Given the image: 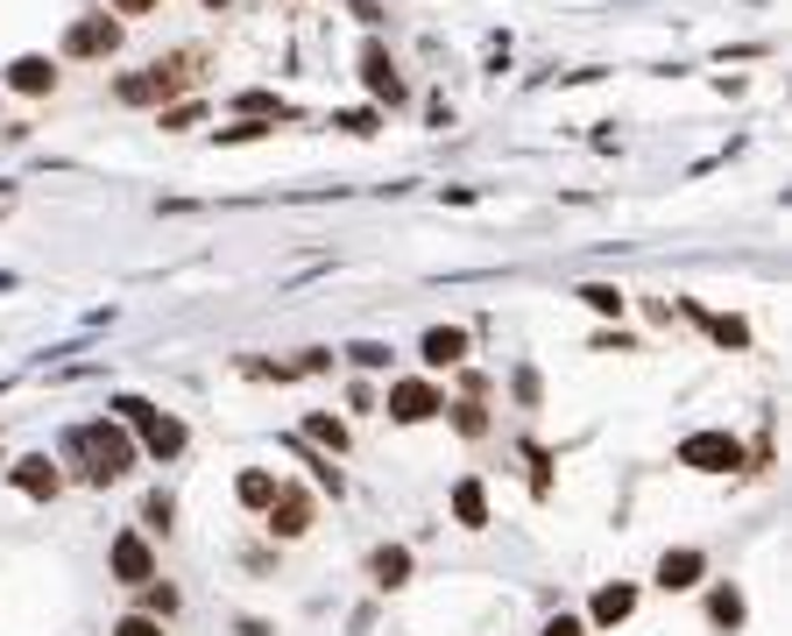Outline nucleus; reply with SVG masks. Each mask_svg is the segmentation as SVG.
Masks as SVG:
<instances>
[{
    "mask_svg": "<svg viewBox=\"0 0 792 636\" xmlns=\"http://www.w3.org/2000/svg\"><path fill=\"white\" fill-rule=\"evenodd\" d=\"M64 460L92 481V488H107V481H121L134 467V438H128L121 417H113V424L92 417V424H71V432H64Z\"/></svg>",
    "mask_w": 792,
    "mask_h": 636,
    "instance_id": "nucleus-1",
    "label": "nucleus"
},
{
    "mask_svg": "<svg viewBox=\"0 0 792 636\" xmlns=\"http://www.w3.org/2000/svg\"><path fill=\"white\" fill-rule=\"evenodd\" d=\"M113 417H121L128 432H142L149 460H178V453H184V424L170 417V411H157V403H142V396H113Z\"/></svg>",
    "mask_w": 792,
    "mask_h": 636,
    "instance_id": "nucleus-2",
    "label": "nucleus"
},
{
    "mask_svg": "<svg viewBox=\"0 0 792 636\" xmlns=\"http://www.w3.org/2000/svg\"><path fill=\"white\" fill-rule=\"evenodd\" d=\"M184 85H191L184 64H149V71H134V79L113 85V100H121V107H170Z\"/></svg>",
    "mask_w": 792,
    "mask_h": 636,
    "instance_id": "nucleus-3",
    "label": "nucleus"
},
{
    "mask_svg": "<svg viewBox=\"0 0 792 636\" xmlns=\"http://www.w3.org/2000/svg\"><path fill=\"white\" fill-rule=\"evenodd\" d=\"M680 467L729 474V467H743V438H729V432H693V438H680Z\"/></svg>",
    "mask_w": 792,
    "mask_h": 636,
    "instance_id": "nucleus-4",
    "label": "nucleus"
},
{
    "mask_svg": "<svg viewBox=\"0 0 792 636\" xmlns=\"http://www.w3.org/2000/svg\"><path fill=\"white\" fill-rule=\"evenodd\" d=\"M107 566H113V581H128V587L157 581V552H149V537H142V531H121V537H113Z\"/></svg>",
    "mask_w": 792,
    "mask_h": 636,
    "instance_id": "nucleus-5",
    "label": "nucleus"
},
{
    "mask_svg": "<svg viewBox=\"0 0 792 636\" xmlns=\"http://www.w3.org/2000/svg\"><path fill=\"white\" fill-rule=\"evenodd\" d=\"M439 411H447V396H439L432 390V382H390V417L397 424H424V417H439Z\"/></svg>",
    "mask_w": 792,
    "mask_h": 636,
    "instance_id": "nucleus-6",
    "label": "nucleus"
},
{
    "mask_svg": "<svg viewBox=\"0 0 792 636\" xmlns=\"http://www.w3.org/2000/svg\"><path fill=\"white\" fill-rule=\"evenodd\" d=\"M269 531H277V537H304V531H312V495L291 488V481H277V495H269Z\"/></svg>",
    "mask_w": 792,
    "mask_h": 636,
    "instance_id": "nucleus-7",
    "label": "nucleus"
},
{
    "mask_svg": "<svg viewBox=\"0 0 792 636\" xmlns=\"http://www.w3.org/2000/svg\"><path fill=\"white\" fill-rule=\"evenodd\" d=\"M113 50H121V22H107V14H86L64 36V57H113Z\"/></svg>",
    "mask_w": 792,
    "mask_h": 636,
    "instance_id": "nucleus-8",
    "label": "nucleus"
},
{
    "mask_svg": "<svg viewBox=\"0 0 792 636\" xmlns=\"http://www.w3.org/2000/svg\"><path fill=\"white\" fill-rule=\"evenodd\" d=\"M418 361L424 369H460V361H468V333H460V325H432V333L418 340Z\"/></svg>",
    "mask_w": 792,
    "mask_h": 636,
    "instance_id": "nucleus-9",
    "label": "nucleus"
},
{
    "mask_svg": "<svg viewBox=\"0 0 792 636\" xmlns=\"http://www.w3.org/2000/svg\"><path fill=\"white\" fill-rule=\"evenodd\" d=\"M361 85H369L375 92V100H403V79H397V64H390V50H382V43H369V50H361Z\"/></svg>",
    "mask_w": 792,
    "mask_h": 636,
    "instance_id": "nucleus-10",
    "label": "nucleus"
},
{
    "mask_svg": "<svg viewBox=\"0 0 792 636\" xmlns=\"http://www.w3.org/2000/svg\"><path fill=\"white\" fill-rule=\"evenodd\" d=\"M701 573H708V558L693 552V545H680V552H665V558H659V587H665V594L701 587Z\"/></svg>",
    "mask_w": 792,
    "mask_h": 636,
    "instance_id": "nucleus-11",
    "label": "nucleus"
},
{
    "mask_svg": "<svg viewBox=\"0 0 792 636\" xmlns=\"http://www.w3.org/2000/svg\"><path fill=\"white\" fill-rule=\"evenodd\" d=\"M14 488L36 495V503H50V495L64 488V474L50 467V453H29V460H14Z\"/></svg>",
    "mask_w": 792,
    "mask_h": 636,
    "instance_id": "nucleus-12",
    "label": "nucleus"
},
{
    "mask_svg": "<svg viewBox=\"0 0 792 636\" xmlns=\"http://www.w3.org/2000/svg\"><path fill=\"white\" fill-rule=\"evenodd\" d=\"M8 85H14V92H29V100H43V92L57 85V64L29 50V57H14V64H8Z\"/></svg>",
    "mask_w": 792,
    "mask_h": 636,
    "instance_id": "nucleus-13",
    "label": "nucleus"
},
{
    "mask_svg": "<svg viewBox=\"0 0 792 636\" xmlns=\"http://www.w3.org/2000/svg\"><path fill=\"white\" fill-rule=\"evenodd\" d=\"M453 524H468V531L489 524V488L481 481H453Z\"/></svg>",
    "mask_w": 792,
    "mask_h": 636,
    "instance_id": "nucleus-14",
    "label": "nucleus"
},
{
    "mask_svg": "<svg viewBox=\"0 0 792 636\" xmlns=\"http://www.w3.org/2000/svg\"><path fill=\"white\" fill-rule=\"evenodd\" d=\"M630 608H636V587H602V594H594V623H602V629H615V623H630Z\"/></svg>",
    "mask_w": 792,
    "mask_h": 636,
    "instance_id": "nucleus-15",
    "label": "nucleus"
},
{
    "mask_svg": "<svg viewBox=\"0 0 792 636\" xmlns=\"http://www.w3.org/2000/svg\"><path fill=\"white\" fill-rule=\"evenodd\" d=\"M369 573H375V587H403V581H411V552H403V545H382V552L369 558Z\"/></svg>",
    "mask_w": 792,
    "mask_h": 636,
    "instance_id": "nucleus-16",
    "label": "nucleus"
},
{
    "mask_svg": "<svg viewBox=\"0 0 792 636\" xmlns=\"http://www.w3.org/2000/svg\"><path fill=\"white\" fill-rule=\"evenodd\" d=\"M708 615H714V623H722V629H743V615H750L743 587H714V594H708Z\"/></svg>",
    "mask_w": 792,
    "mask_h": 636,
    "instance_id": "nucleus-17",
    "label": "nucleus"
},
{
    "mask_svg": "<svg viewBox=\"0 0 792 636\" xmlns=\"http://www.w3.org/2000/svg\"><path fill=\"white\" fill-rule=\"evenodd\" d=\"M304 438L325 446V453H347V424H340L333 411H312V417H304Z\"/></svg>",
    "mask_w": 792,
    "mask_h": 636,
    "instance_id": "nucleus-18",
    "label": "nucleus"
},
{
    "mask_svg": "<svg viewBox=\"0 0 792 636\" xmlns=\"http://www.w3.org/2000/svg\"><path fill=\"white\" fill-rule=\"evenodd\" d=\"M234 495H241L248 509H269V495H277V474H269V467H248V474L234 481Z\"/></svg>",
    "mask_w": 792,
    "mask_h": 636,
    "instance_id": "nucleus-19",
    "label": "nucleus"
},
{
    "mask_svg": "<svg viewBox=\"0 0 792 636\" xmlns=\"http://www.w3.org/2000/svg\"><path fill=\"white\" fill-rule=\"evenodd\" d=\"M693 319H701L722 346H750V325H743V319H729V312H693Z\"/></svg>",
    "mask_w": 792,
    "mask_h": 636,
    "instance_id": "nucleus-20",
    "label": "nucleus"
},
{
    "mask_svg": "<svg viewBox=\"0 0 792 636\" xmlns=\"http://www.w3.org/2000/svg\"><path fill=\"white\" fill-rule=\"evenodd\" d=\"M581 304H594L602 319H623V291L615 283H581Z\"/></svg>",
    "mask_w": 792,
    "mask_h": 636,
    "instance_id": "nucleus-21",
    "label": "nucleus"
},
{
    "mask_svg": "<svg viewBox=\"0 0 792 636\" xmlns=\"http://www.w3.org/2000/svg\"><path fill=\"white\" fill-rule=\"evenodd\" d=\"M453 424H460V432H468V438H481V432H489V411H481V396L453 403Z\"/></svg>",
    "mask_w": 792,
    "mask_h": 636,
    "instance_id": "nucleus-22",
    "label": "nucleus"
},
{
    "mask_svg": "<svg viewBox=\"0 0 792 636\" xmlns=\"http://www.w3.org/2000/svg\"><path fill=\"white\" fill-rule=\"evenodd\" d=\"M347 361H354V369H390V346H382V340H354Z\"/></svg>",
    "mask_w": 792,
    "mask_h": 636,
    "instance_id": "nucleus-23",
    "label": "nucleus"
},
{
    "mask_svg": "<svg viewBox=\"0 0 792 636\" xmlns=\"http://www.w3.org/2000/svg\"><path fill=\"white\" fill-rule=\"evenodd\" d=\"M178 608V587H157V581H142V615H170Z\"/></svg>",
    "mask_w": 792,
    "mask_h": 636,
    "instance_id": "nucleus-24",
    "label": "nucleus"
},
{
    "mask_svg": "<svg viewBox=\"0 0 792 636\" xmlns=\"http://www.w3.org/2000/svg\"><path fill=\"white\" fill-rule=\"evenodd\" d=\"M113 636H163V623H157V615H142V608H134V615H121V623H113Z\"/></svg>",
    "mask_w": 792,
    "mask_h": 636,
    "instance_id": "nucleus-25",
    "label": "nucleus"
},
{
    "mask_svg": "<svg viewBox=\"0 0 792 636\" xmlns=\"http://www.w3.org/2000/svg\"><path fill=\"white\" fill-rule=\"evenodd\" d=\"M199 100H184V107H163V128H199Z\"/></svg>",
    "mask_w": 792,
    "mask_h": 636,
    "instance_id": "nucleus-26",
    "label": "nucleus"
},
{
    "mask_svg": "<svg viewBox=\"0 0 792 636\" xmlns=\"http://www.w3.org/2000/svg\"><path fill=\"white\" fill-rule=\"evenodd\" d=\"M333 128H347V134H375L382 121H375V113H369V107H354V113H340V121H333Z\"/></svg>",
    "mask_w": 792,
    "mask_h": 636,
    "instance_id": "nucleus-27",
    "label": "nucleus"
},
{
    "mask_svg": "<svg viewBox=\"0 0 792 636\" xmlns=\"http://www.w3.org/2000/svg\"><path fill=\"white\" fill-rule=\"evenodd\" d=\"M269 121H234V128H220V142H262Z\"/></svg>",
    "mask_w": 792,
    "mask_h": 636,
    "instance_id": "nucleus-28",
    "label": "nucleus"
},
{
    "mask_svg": "<svg viewBox=\"0 0 792 636\" xmlns=\"http://www.w3.org/2000/svg\"><path fill=\"white\" fill-rule=\"evenodd\" d=\"M142 516H149L157 531H170V495H149V503H142Z\"/></svg>",
    "mask_w": 792,
    "mask_h": 636,
    "instance_id": "nucleus-29",
    "label": "nucleus"
},
{
    "mask_svg": "<svg viewBox=\"0 0 792 636\" xmlns=\"http://www.w3.org/2000/svg\"><path fill=\"white\" fill-rule=\"evenodd\" d=\"M163 0H113V14H157Z\"/></svg>",
    "mask_w": 792,
    "mask_h": 636,
    "instance_id": "nucleus-30",
    "label": "nucleus"
},
{
    "mask_svg": "<svg viewBox=\"0 0 792 636\" xmlns=\"http://www.w3.org/2000/svg\"><path fill=\"white\" fill-rule=\"evenodd\" d=\"M545 636H588V629L573 623V615H559V623H545Z\"/></svg>",
    "mask_w": 792,
    "mask_h": 636,
    "instance_id": "nucleus-31",
    "label": "nucleus"
},
{
    "mask_svg": "<svg viewBox=\"0 0 792 636\" xmlns=\"http://www.w3.org/2000/svg\"><path fill=\"white\" fill-rule=\"evenodd\" d=\"M205 8H227V0H205Z\"/></svg>",
    "mask_w": 792,
    "mask_h": 636,
    "instance_id": "nucleus-32",
    "label": "nucleus"
}]
</instances>
